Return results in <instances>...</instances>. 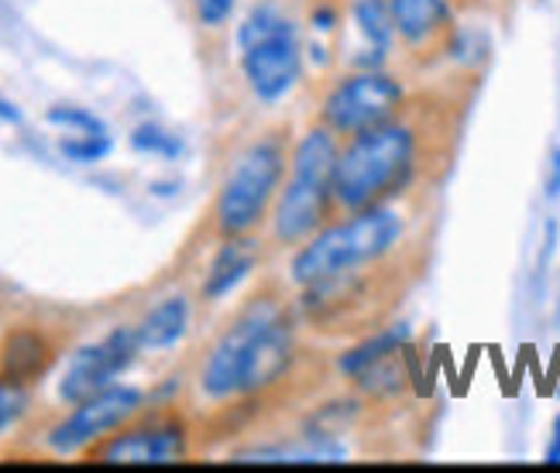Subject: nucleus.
<instances>
[{
	"label": "nucleus",
	"instance_id": "20",
	"mask_svg": "<svg viewBox=\"0 0 560 473\" xmlns=\"http://www.w3.org/2000/svg\"><path fill=\"white\" fill-rule=\"evenodd\" d=\"M110 134H66L59 141V155L66 162H77V165H93V162H104L110 155Z\"/></svg>",
	"mask_w": 560,
	"mask_h": 473
},
{
	"label": "nucleus",
	"instance_id": "2",
	"mask_svg": "<svg viewBox=\"0 0 560 473\" xmlns=\"http://www.w3.org/2000/svg\"><path fill=\"white\" fill-rule=\"evenodd\" d=\"M402 237L406 220L388 203L354 210L348 220L316 230L300 244V251L289 261V282L296 288H310L340 275H358V271L385 261L402 244Z\"/></svg>",
	"mask_w": 560,
	"mask_h": 473
},
{
	"label": "nucleus",
	"instance_id": "27",
	"mask_svg": "<svg viewBox=\"0 0 560 473\" xmlns=\"http://www.w3.org/2000/svg\"><path fill=\"white\" fill-rule=\"evenodd\" d=\"M0 123H21V110L4 96H0Z\"/></svg>",
	"mask_w": 560,
	"mask_h": 473
},
{
	"label": "nucleus",
	"instance_id": "7",
	"mask_svg": "<svg viewBox=\"0 0 560 473\" xmlns=\"http://www.w3.org/2000/svg\"><path fill=\"white\" fill-rule=\"evenodd\" d=\"M402 107L406 86L396 76H388L385 69H354L324 96L320 117L334 134L354 138L388 120H399Z\"/></svg>",
	"mask_w": 560,
	"mask_h": 473
},
{
	"label": "nucleus",
	"instance_id": "25",
	"mask_svg": "<svg viewBox=\"0 0 560 473\" xmlns=\"http://www.w3.org/2000/svg\"><path fill=\"white\" fill-rule=\"evenodd\" d=\"M310 24L316 32H334V24H337V11L330 4H316L310 11Z\"/></svg>",
	"mask_w": 560,
	"mask_h": 473
},
{
	"label": "nucleus",
	"instance_id": "3",
	"mask_svg": "<svg viewBox=\"0 0 560 473\" xmlns=\"http://www.w3.org/2000/svg\"><path fill=\"white\" fill-rule=\"evenodd\" d=\"M420 165V138L402 120L361 131L340 147L334 168V203L354 213L375 203H388L409 189Z\"/></svg>",
	"mask_w": 560,
	"mask_h": 473
},
{
	"label": "nucleus",
	"instance_id": "1",
	"mask_svg": "<svg viewBox=\"0 0 560 473\" xmlns=\"http://www.w3.org/2000/svg\"><path fill=\"white\" fill-rule=\"evenodd\" d=\"M292 364H296V319L276 298H255L213 343L200 370V388L213 402L258 394L279 385Z\"/></svg>",
	"mask_w": 560,
	"mask_h": 473
},
{
	"label": "nucleus",
	"instance_id": "16",
	"mask_svg": "<svg viewBox=\"0 0 560 473\" xmlns=\"http://www.w3.org/2000/svg\"><path fill=\"white\" fill-rule=\"evenodd\" d=\"M406 343H412V327H409V322H396V327H385V330H378L372 336H364L361 343L348 346V351L337 357V370L354 381L364 367H372L375 360L402 351Z\"/></svg>",
	"mask_w": 560,
	"mask_h": 473
},
{
	"label": "nucleus",
	"instance_id": "14",
	"mask_svg": "<svg viewBox=\"0 0 560 473\" xmlns=\"http://www.w3.org/2000/svg\"><path fill=\"white\" fill-rule=\"evenodd\" d=\"M48 364H52V346H48V340L35 330H14L4 340V351H0V378L24 388L38 375H45Z\"/></svg>",
	"mask_w": 560,
	"mask_h": 473
},
{
	"label": "nucleus",
	"instance_id": "13",
	"mask_svg": "<svg viewBox=\"0 0 560 473\" xmlns=\"http://www.w3.org/2000/svg\"><path fill=\"white\" fill-rule=\"evenodd\" d=\"M388 11L396 35L412 48L433 42L451 24V0H388Z\"/></svg>",
	"mask_w": 560,
	"mask_h": 473
},
{
	"label": "nucleus",
	"instance_id": "23",
	"mask_svg": "<svg viewBox=\"0 0 560 473\" xmlns=\"http://www.w3.org/2000/svg\"><path fill=\"white\" fill-rule=\"evenodd\" d=\"M234 4L237 0H192V11H197L200 24H207V28H221V24L231 21Z\"/></svg>",
	"mask_w": 560,
	"mask_h": 473
},
{
	"label": "nucleus",
	"instance_id": "11",
	"mask_svg": "<svg viewBox=\"0 0 560 473\" xmlns=\"http://www.w3.org/2000/svg\"><path fill=\"white\" fill-rule=\"evenodd\" d=\"M258 264V244L241 234V237H228L207 268V279H203V298L207 303H221L228 298L241 282H245Z\"/></svg>",
	"mask_w": 560,
	"mask_h": 473
},
{
	"label": "nucleus",
	"instance_id": "6",
	"mask_svg": "<svg viewBox=\"0 0 560 473\" xmlns=\"http://www.w3.org/2000/svg\"><path fill=\"white\" fill-rule=\"evenodd\" d=\"M285 162L289 155L279 138H258L255 144H248L228 172L221 196H217V230L224 237L252 234L285 182Z\"/></svg>",
	"mask_w": 560,
	"mask_h": 473
},
{
	"label": "nucleus",
	"instance_id": "22",
	"mask_svg": "<svg viewBox=\"0 0 560 473\" xmlns=\"http://www.w3.org/2000/svg\"><path fill=\"white\" fill-rule=\"evenodd\" d=\"M24 409H28V391L14 381L0 378V433L11 429L14 422L24 415Z\"/></svg>",
	"mask_w": 560,
	"mask_h": 473
},
{
	"label": "nucleus",
	"instance_id": "24",
	"mask_svg": "<svg viewBox=\"0 0 560 473\" xmlns=\"http://www.w3.org/2000/svg\"><path fill=\"white\" fill-rule=\"evenodd\" d=\"M544 192H547V199H557V196H560V144H553V147H550V162H547Z\"/></svg>",
	"mask_w": 560,
	"mask_h": 473
},
{
	"label": "nucleus",
	"instance_id": "12",
	"mask_svg": "<svg viewBox=\"0 0 560 473\" xmlns=\"http://www.w3.org/2000/svg\"><path fill=\"white\" fill-rule=\"evenodd\" d=\"M351 21L364 42V48H361L364 56H354L351 66L354 69H382V62L388 59V48H393V38H396L388 0H351Z\"/></svg>",
	"mask_w": 560,
	"mask_h": 473
},
{
	"label": "nucleus",
	"instance_id": "26",
	"mask_svg": "<svg viewBox=\"0 0 560 473\" xmlns=\"http://www.w3.org/2000/svg\"><path fill=\"white\" fill-rule=\"evenodd\" d=\"M544 460L547 463H560V415L553 418V429H550V442H547Z\"/></svg>",
	"mask_w": 560,
	"mask_h": 473
},
{
	"label": "nucleus",
	"instance_id": "10",
	"mask_svg": "<svg viewBox=\"0 0 560 473\" xmlns=\"http://www.w3.org/2000/svg\"><path fill=\"white\" fill-rule=\"evenodd\" d=\"M107 463H173L186 457V426L179 418H152L114 436L96 450Z\"/></svg>",
	"mask_w": 560,
	"mask_h": 473
},
{
	"label": "nucleus",
	"instance_id": "18",
	"mask_svg": "<svg viewBox=\"0 0 560 473\" xmlns=\"http://www.w3.org/2000/svg\"><path fill=\"white\" fill-rule=\"evenodd\" d=\"M358 409H361L358 398H337V402L316 409L303 422V436H310V439H340V433H348V426L358 418Z\"/></svg>",
	"mask_w": 560,
	"mask_h": 473
},
{
	"label": "nucleus",
	"instance_id": "8",
	"mask_svg": "<svg viewBox=\"0 0 560 473\" xmlns=\"http://www.w3.org/2000/svg\"><path fill=\"white\" fill-rule=\"evenodd\" d=\"M138 354H141L138 330L114 327L104 340L86 343L69 357L59 381V398L66 405H77L83 398L117 385V378L138 360Z\"/></svg>",
	"mask_w": 560,
	"mask_h": 473
},
{
	"label": "nucleus",
	"instance_id": "4",
	"mask_svg": "<svg viewBox=\"0 0 560 473\" xmlns=\"http://www.w3.org/2000/svg\"><path fill=\"white\" fill-rule=\"evenodd\" d=\"M337 155L340 144L327 123L310 128L292 147V172L282 182L272 210V234L279 244L296 247L320 230L334 203Z\"/></svg>",
	"mask_w": 560,
	"mask_h": 473
},
{
	"label": "nucleus",
	"instance_id": "28",
	"mask_svg": "<svg viewBox=\"0 0 560 473\" xmlns=\"http://www.w3.org/2000/svg\"><path fill=\"white\" fill-rule=\"evenodd\" d=\"M557 398H560V388H557Z\"/></svg>",
	"mask_w": 560,
	"mask_h": 473
},
{
	"label": "nucleus",
	"instance_id": "17",
	"mask_svg": "<svg viewBox=\"0 0 560 473\" xmlns=\"http://www.w3.org/2000/svg\"><path fill=\"white\" fill-rule=\"evenodd\" d=\"M412 343H406L402 351L388 354L382 360H375L372 367H364L361 375L354 378L358 391L369 398H393L399 391L409 388V375H412Z\"/></svg>",
	"mask_w": 560,
	"mask_h": 473
},
{
	"label": "nucleus",
	"instance_id": "9",
	"mask_svg": "<svg viewBox=\"0 0 560 473\" xmlns=\"http://www.w3.org/2000/svg\"><path fill=\"white\" fill-rule=\"evenodd\" d=\"M141 402L144 394L128 385H110L104 391H96L72 405V412L62 422H56L52 433H48V446L62 457L80 453L86 442L120 429L131 415H138Z\"/></svg>",
	"mask_w": 560,
	"mask_h": 473
},
{
	"label": "nucleus",
	"instance_id": "5",
	"mask_svg": "<svg viewBox=\"0 0 560 473\" xmlns=\"http://www.w3.org/2000/svg\"><path fill=\"white\" fill-rule=\"evenodd\" d=\"M237 56L241 72L261 104H279L303 76L300 28L276 4H255L237 24Z\"/></svg>",
	"mask_w": 560,
	"mask_h": 473
},
{
	"label": "nucleus",
	"instance_id": "21",
	"mask_svg": "<svg viewBox=\"0 0 560 473\" xmlns=\"http://www.w3.org/2000/svg\"><path fill=\"white\" fill-rule=\"evenodd\" d=\"M45 120L56 123V128H66V134H107V123L101 117L86 107H72V104L52 107L45 114Z\"/></svg>",
	"mask_w": 560,
	"mask_h": 473
},
{
	"label": "nucleus",
	"instance_id": "15",
	"mask_svg": "<svg viewBox=\"0 0 560 473\" xmlns=\"http://www.w3.org/2000/svg\"><path fill=\"white\" fill-rule=\"evenodd\" d=\"M135 330H138V340H141V351H168V346H176L189 330L186 295L162 298L159 306H152L149 312H144V319L138 322Z\"/></svg>",
	"mask_w": 560,
	"mask_h": 473
},
{
	"label": "nucleus",
	"instance_id": "19",
	"mask_svg": "<svg viewBox=\"0 0 560 473\" xmlns=\"http://www.w3.org/2000/svg\"><path fill=\"white\" fill-rule=\"evenodd\" d=\"M131 147L141 155H159V158H179L186 152V144L173 131L159 128V123H138L131 134Z\"/></svg>",
	"mask_w": 560,
	"mask_h": 473
}]
</instances>
